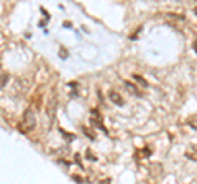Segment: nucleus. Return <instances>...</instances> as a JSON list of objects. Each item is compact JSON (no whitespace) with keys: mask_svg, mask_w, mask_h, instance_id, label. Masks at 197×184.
Masks as SVG:
<instances>
[{"mask_svg":"<svg viewBox=\"0 0 197 184\" xmlns=\"http://www.w3.org/2000/svg\"><path fill=\"white\" fill-rule=\"evenodd\" d=\"M7 81H8V74L5 71H2L0 69V89L2 87H5V84H7Z\"/></svg>","mask_w":197,"mask_h":184,"instance_id":"4","label":"nucleus"},{"mask_svg":"<svg viewBox=\"0 0 197 184\" xmlns=\"http://www.w3.org/2000/svg\"><path fill=\"white\" fill-rule=\"evenodd\" d=\"M186 156L191 158V160H194V161H197V145L195 146H191V148L186 151Z\"/></svg>","mask_w":197,"mask_h":184,"instance_id":"3","label":"nucleus"},{"mask_svg":"<svg viewBox=\"0 0 197 184\" xmlns=\"http://www.w3.org/2000/svg\"><path fill=\"white\" fill-rule=\"evenodd\" d=\"M108 97H110V101L113 104H117V105H123V99L120 97V94L115 92V91H112L110 94H108Z\"/></svg>","mask_w":197,"mask_h":184,"instance_id":"2","label":"nucleus"},{"mask_svg":"<svg viewBox=\"0 0 197 184\" xmlns=\"http://www.w3.org/2000/svg\"><path fill=\"white\" fill-rule=\"evenodd\" d=\"M133 77H135V81H136V82H140V84H141V86H143V87H146V86H148V82H146V81H145V79H143L141 76H138V74H135Z\"/></svg>","mask_w":197,"mask_h":184,"instance_id":"5","label":"nucleus"},{"mask_svg":"<svg viewBox=\"0 0 197 184\" xmlns=\"http://www.w3.org/2000/svg\"><path fill=\"white\" fill-rule=\"evenodd\" d=\"M108 182H110V179H105V181H103L102 184H108Z\"/></svg>","mask_w":197,"mask_h":184,"instance_id":"7","label":"nucleus"},{"mask_svg":"<svg viewBox=\"0 0 197 184\" xmlns=\"http://www.w3.org/2000/svg\"><path fill=\"white\" fill-rule=\"evenodd\" d=\"M36 125V118H35V113L31 109L25 110L23 117H22V122L18 123V128L23 131V133H28V131H31Z\"/></svg>","mask_w":197,"mask_h":184,"instance_id":"1","label":"nucleus"},{"mask_svg":"<svg viewBox=\"0 0 197 184\" xmlns=\"http://www.w3.org/2000/svg\"><path fill=\"white\" fill-rule=\"evenodd\" d=\"M125 86H127V87H128V89H130V91H132V92H133V94H135V96H138V94H140V92H138V91H136V89H135V87H133V86H132V84H130V82H125Z\"/></svg>","mask_w":197,"mask_h":184,"instance_id":"6","label":"nucleus"}]
</instances>
